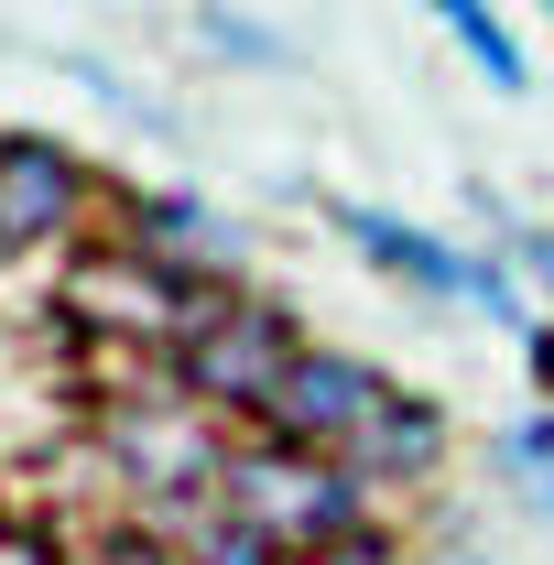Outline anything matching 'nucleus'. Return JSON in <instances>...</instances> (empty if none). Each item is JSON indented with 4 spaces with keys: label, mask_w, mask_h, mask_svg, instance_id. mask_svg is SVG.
<instances>
[{
    "label": "nucleus",
    "mask_w": 554,
    "mask_h": 565,
    "mask_svg": "<svg viewBox=\"0 0 554 565\" xmlns=\"http://www.w3.org/2000/svg\"><path fill=\"white\" fill-rule=\"evenodd\" d=\"M217 305H228L217 273L163 262V250H141V239H109V250H87V262L66 273V327L120 338V349H174V359H185Z\"/></svg>",
    "instance_id": "nucleus-1"
},
{
    "label": "nucleus",
    "mask_w": 554,
    "mask_h": 565,
    "mask_svg": "<svg viewBox=\"0 0 554 565\" xmlns=\"http://www.w3.org/2000/svg\"><path fill=\"white\" fill-rule=\"evenodd\" d=\"M228 511L251 533H273L283 555H338L359 544V468L316 457V446H239L228 457Z\"/></svg>",
    "instance_id": "nucleus-2"
},
{
    "label": "nucleus",
    "mask_w": 554,
    "mask_h": 565,
    "mask_svg": "<svg viewBox=\"0 0 554 565\" xmlns=\"http://www.w3.org/2000/svg\"><path fill=\"white\" fill-rule=\"evenodd\" d=\"M294 370H305V338H294V316L262 305V294H228L207 327H196V349L174 359V381L196 403H228V414H273V392Z\"/></svg>",
    "instance_id": "nucleus-3"
},
{
    "label": "nucleus",
    "mask_w": 554,
    "mask_h": 565,
    "mask_svg": "<svg viewBox=\"0 0 554 565\" xmlns=\"http://www.w3.org/2000/svg\"><path fill=\"white\" fill-rule=\"evenodd\" d=\"M109 468L152 500H196V490H228V446L207 435L196 392H163V403H120L109 414Z\"/></svg>",
    "instance_id": "nucleus-4"
},
{
    "label": "nucleus",
    "mask_w": 554,
    "mask_h": 565,
    "mask_svg": "<svg viewBox=\"0 0 554 565\" xmlns=\"http://www.w3.org/2000/svg\"><path fill=\"white\" fill-rule=\"evenodd\" d=\"M348 228V239H359V250H370V262H381V273H403L414 282V294H446V305H479V316H500V327H522V294H511V282L489 273V262H468V250H446V239H424L414 217H381V207H327Z\"/></svg>",
    "instance_id": "nucleus-5"
},
{
    "label": "nucleus",
    "mask_w": 554,
    "mask_h": 565,
    "mask_svg": "<svg viewBox=\"0 0 554 565\" xmlns=\"http://www.w3.org/2000/svg\"><path fill=\"white\" fill-rule=\"evenodd\" d=\"M381 403H392V392H381L359 359L305 349V370H294V381L273 392V414H262V424H273V446H316V457H348V435L381 414Z\"/></svg>",
    "instance_id": "nucleus-6"
},
{
    "label": "nucleus",
    "mask_w": 554,
    "mask_h": 565,
    "mask_svg": "<svg viewBox=\"0 0 554 565\" xmlns=\"http://www.w3.org/2000/svg\"><path fill=\"white\" fill-rule=\"evenodd\" d=\"M87 196V174H76L66 141H0V250H33V239H55Z\"/></svg>",
    "instance_id": "nucleus-7"
},
{
    "label": "nucleus",
    "mask_w": 554,
    "mask_h": 565,
    "mask_svg": "<svg viewBox=\"0 0 554 565\" xmlns=\"http://www.w3.org/2000/svg\"><path fill=\"white\" fill-rule=\"evenodd\" d=\"M435 457H446V414H435V403H414V392H392L381 414L348 435L338 468H359V479H424Z\"/></svg>",
    "instance_id": "nucleus-8"
},
{
    "label": "nucleus",
    "mask_w": 554,
    "mask_h": 565,
    "mask_svg": "<svg viewBox=\"0 0 554 565\" xmlns=\"http://www.w3.org/2000/svg\"><path fill=\"white\" fill-rule=\"evenodd\" d=\"M141 250H163V262H228V250H239V228L207 217L196 196H152V207H141Z\"/></svg>",
    "instance_id": "nucleus-9"
},
{
    "label": "nucleus",
    "mask_w": 554,
    "mask_h": 565,
    "mask_svg": "<svg viewBox=\"0 0 554 565\" xmlns=\"http://www.w3.org/2000/svg\"><path fill=\"white\" fill-rule=\"evenodd\" d=\"M424 11H435V22H446V33H457V44L479 55V76H489V87H522V44H511V33L489 22L479 0H424Z\"/></svg>",
    "instance_id": "nucleus-10"
},
{
    "label": "nucleus",
    "mask_w": 554,
    "mask_h": 565,
    "mask_svg": "<svg viewBox=\"0 0 554 565\" xmlns=\"http://www.w3.org/2000/svg\"><path fill=\"white\" fill-rule=\"evenodd\" d=\"M0 565H66V555H55V533H33V522H0Z\"/></svg>",
    "instance_id": "nucleus-11"
},
{
    "label": "nucleus",
    "mask_w": 554,
    "mask_h": 565,
    "mask_svg": "<svg viewBox=\"0 0 554 565\" xmlns=\"http://www.w3.org/2000/svg\"><path fill=\"white\" fill-rule=\"evenodd\" d=\"M87 565H163V555H152V544H98Z\"/></svg>",
    "instance_id": "nucleus-12"
},
{
    "label": "nucleus",
    "mask_w": 554,
    "mask_h": 565,
    "mask_svg": "<svg viewBox=\"0 0 554 565\" xmlns=\"http://www.w3.org/2000/svg\"><path fill=\"white\" fill-rule=\"evenodd\" d=\"M522 490H533V500H544V511H554V468H522Z\"/></svg>",
    "instance_id": "nucleus-13"
},
{
    "label": "nucleus",
    "mask_w": 554,
    "mask_h": 565,
    "mask_svg": "<svg viewBox=\"0 0 554 565\" xmlns=\"http://www.w3.org/2000/svg\"><path fill=\"white\" fill-rule=\"evenodd\" d=\"M522 250H533V273H544V282H554V239H522Z\"/></svg>",
    "instance_id": "nucleus-14"
},
{
    "label": "nucleus",
    "mask_w": 554,
    "mask_h": 565,
    "mask_svg": "<svg viewBox=\"0 0 554 565\" xmlns=\"http://www.w3.org/2000/svg\"><path fill=\"white\" fill-rule=\"evenodd\" d=\"M446 565H479V555H446Z\"/></svg>",
    "instance_id": "nucleus-15"
}]
</instances>
